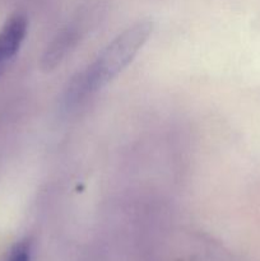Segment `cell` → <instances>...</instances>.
<instances>
[{
    "instance_id": "obj_1",
    "label": "cell",
    "mask_w": 260,
    "mask_h": 261,
    "mask_svg": "<svg viewBox=\"0 0 260 261\" xmlns=\"http://www.w3.org/2000/svg\"><path fill=\"white\" fill-rule=\"evenodd\" d=\"M153 23L142 20L117 36L92 65L70 82L66 101L78 102L87 94L106 86L120 71L126 68L152 33Z\"/></svg>"
},
{
    "instance_id": "obj_2",
    "label": "cell",
    "mask_w": 260,
    "mask_h": 261,
    "mask_svg": "<svg viewBox=\"0 0 260 261\" xmlns=\"http://www.w3.org/2000/svg\"><path fill=\"white\" fill-rule=\"evenodd\" d=\"M27 33V18L15 14L5 23L0 32V65L15 55Z\"/></svg>"
},
{
    "instance_id": "obj_3",
    "label": "cell",
    "mask_w": 260,
    "mask_h": 261,
    "mask_svg": "<svg viewBox=\"0 0 260 261\" xmlns=\"http://www.w3.org/2000/svg\"><path fill=\"white\" fill-rule=\"evenodd\" d=\"M79 38V33L75 28L66 27L58 33L53 42L48 45L47 50H46L45 55L42 59V66L46 70H51L55 68L64 56L68 54V51L73 47L76 43Z\"/></svg>"
},
{
    "instance_id": "obj_4",
    "label": "cell",
    "mask_w": 260,
    "mask_h": 261,
    "mask_svg": "<svg viewBox=\"0 0 260 261\" xmlns=\"http://www.w3.org/2000/svg\"><path fill=\"white\" fill-rule=\"evenodd\" d=\"M9 261H31V250L27 242H19L12 250Z\"/></svg>"
},
{
    "instance_id": "obj_5",
    "label": "cell",
    "mask_w": 260,
    "mask_h": 261,
    "mask_svg": "<svg viewBox=\"0 0 260 261\" xmlns=\"http://www.w3.org/2000/svg\"><path fill=\"white\" fill-rule=\"evenodd\" d=\"M3 68H4V65H0V74H2V70H3Z\"/></svg>"
}]
</instances>
